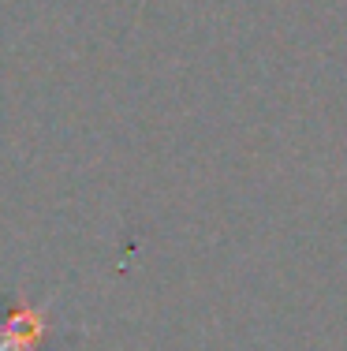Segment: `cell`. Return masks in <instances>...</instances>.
I'll list each match as a JSON object with an SVG mask.
<instances>
[{
    "label": "cell",
    "instance_id": "6da1fadb",
    "mask_svg": "<svg viewBox=\"0 0 347 351\" xmlns=\"http://www.w3.org/2000/svg\"><path fill=\"white\" fill-rule=\"evenodd\" d=\"M53 303V295L41 299V303H15L0 317V351H38L41 340L49 337Z\"/></svg>",
    "mask_w": 347,
    "mask_h": 351
}]
</instances>
